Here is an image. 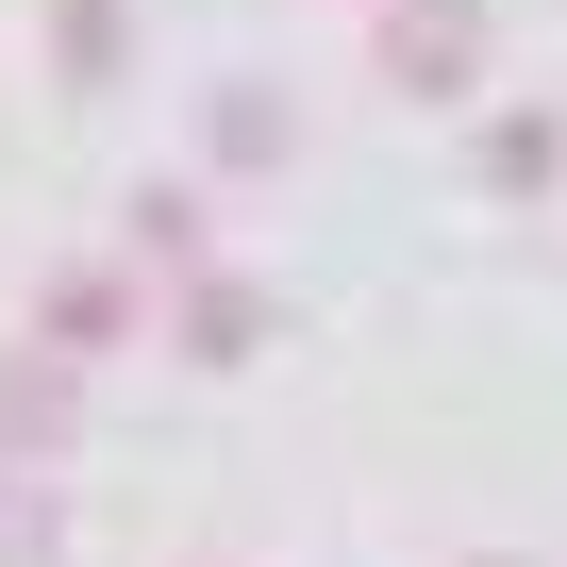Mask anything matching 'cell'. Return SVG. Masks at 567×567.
Segmentation results:
<instances>
[{
	"instance_id": "cell-1",
	"label": "cell",
	"mask_w": 567,
	"mask_h": 567,
	"mask_svg": "<svg viewBox=\"0 0 567 567\" xmlns=\"http://www.w3.org/2000/svg\"><path fill=\"white\" fill-rule=\"evenodd\" d=\"M401 84H467V18H451V0L401 18Z\"/></svg>"
}]
</instances>
